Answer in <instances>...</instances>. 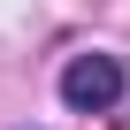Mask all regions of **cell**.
I'll return each mask as SVG.
<instances>
[{"mask_svg":"<svg viewBox=\"0 0 130 130\" xmlns=\"http://www.w3.org/2000/svg\"><path fill=\"white\" fill-rule=\"evenodd\" d=\"M61 100H69L77 115H100L122 100V61L115 54H77L69 69H61Z\"/></svg>","mask_w":130,"mask_h":130,"instance_id":"obj_1","label":"cell"}]
</instances>
